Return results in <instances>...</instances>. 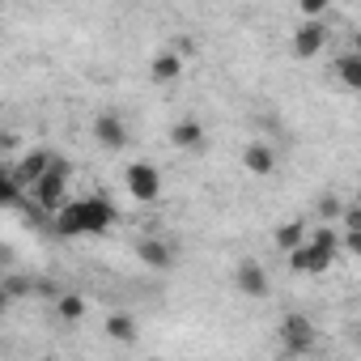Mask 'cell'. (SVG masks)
I'll use <instances>...</instances> for the list:
<instances>
[{"mask_svg":"<svg viewBox=\"0 0 361 361\" xmlns=\"http://www.w3.org/2000/svg\"><path fill=\"white\" fill-rule=\"evenodd\" d=\"M115 226V204L106 196H81L68 200L56 213V234L60 238H77V234H106Z\"/></svg>","mask_w":361,"mask_h":361,"instance_id":"1","label":"cell"},{"mask_svg":"<svg viewBox=\"0 0 361 361\" xmlns=\"http://www.w3.org/2000/svg\"><path fill=\"white\" fill-rule=\"evenodd\" d=\"M30 200H35L43 213H60V209L68 204V161L56 157V166L43 174V183L30 192Z\"/></svg>","mask_w":361,"mask_h":361,"instance_id":"2","label":"cell"},{"mask_svg":"<svg viewBox=\"0 0 361 361\" xmlns=\"http://www.w3.org/2000/svg\"><path fill=\"white\" fill-rule=\"evenodd\" d=\"M123 183H128V192L136 196V204H153V200L161 196V174H157V166H149V161H132L128 174H123Z\"/></svg>","mask_w":361,"mask_h":361,"instance_id":"3","label":"cell"},{"mask_svg":"<svg viewBox=\"0 0 361 361\" xmlns=\"http://www.w3.org/2000/svg\"><path fill=\"white\" fill-rule=\"evenodd\" d=\"M281 340H285V353L289 357H306L314 348V323L306 314H289L281 323Z\"/></svg>","mask_w":361,"mask_h":361,"instance_id":"4","label":"cell"},{"mask_svg":"<svg viewBox=\"0 0 361 361\" xmlns=\"http://www.w3.org/2000/svg\"><path fill=\"white\" fill-rule=\"evenodd\" d=\"M51 166H56V157H51L47 149H30V153H26L18 166H9V170H13V178H18L22 188H30V192H35V188L43 183V174H47Z\"/></svg>","mask_w":361,"mask_h":361,"instance_id":"5","label":"cell"},{"mask_svg":"<svg viewBox=\"0 0 361 361\" xmlns=\"http://www.w3.org/2000/svg\"><path fill=\"white\" fill-rule=\"evenodd\" d=\"M331 259H336L331 251H319L314 243H306V247H298V251L289 255V268H293V272H306V276H323V272L331 268Z\"/></svg>","mask_w":361,"mask_h":361,"instance_id":"6","label":"cell"},{"mask_svg":"<svg viewBox=\"0 0 361 361\" xmlns=\"http://www.w3.org/2000/svg\"><path fill=\"white\" fill-rule=\"evenodd\" d=\"M234 285H238V293H247V298H268V272L255 264V259H243L238 268H234Z\"/></svg>","mask_w":361,"mask_h":361,"instance_id":"7","label":"cell"},{"mask_svg":"<svg viewBox=\"0 0 361 361\" xmlns=\"http://www.w3.org/2000/svg\"><path fill=\"white\" fill-rule=\"evenodd\" d=\"M323 43H327V30H323L319 22H302V26L293 30V56H298V60H314V56L323 51Z\"/></svg>","mask_w":361,"mask_h":361,"instance_id":"8","label":"cell"},{"mask_svg":"<svg viewBox=\"0 0 361 361\" xmlns=\"http://www.w3.org/2000/svg\"><path fill=\"white\" fill-rule=\"evenodd\" d=\"M94 136H98V145H106V149H123V145H128V123H123L119 115L102 111V115L94 119Z\"/></svg>","mask_w":361,"mask_h":361,"instance_id":"9","label":"cell"},{"mask_svg":"<svg viewBox=\"0 0 361 361\" xmlns=\"http://www.w3.org/2000/svg\"><path fill=\"white\" fill-rule=\"evenodd\" d=\"M170 145L174 149H204V123L200 119H178L170 128Z\"/></svg>","mask_w":361,"mask_h":361,"instance_id":"10","label":"cell"},{"mask_svg":"<svg viewBox=\"0 0 361 361\" xmlns=\"http://www.w3.org/2000/svg\"><path fill=\"white\" fill-rule=\"evenodd\" d=\"M243 166H247L255 178H268V174L276 170V153H272L268 145H259V140H255V145H247V153H243Z\"/></svg>","mask_w":361,"mask_h":361,"instance_id":"11","label":"cell"},{"mask_svg":"<svg viewBox=\"0 0 361 361\" xmlns=\"http://www.w3.org/2000/svg\"><path fill=\"white\" fill-rule=\"evenodd\" d=\"M136 255H140V264H149V268H170V264H174V251H170L161 238H140V243H136Z\"/></svg>","mask_w":361,"mask_h":361,"instance_id":"12","label":"cell"},{"mask_svg":"<svg viewBox=\"0 0 361 361\" xmlns=\"http://www.w3.org/2000/svg\"><path fill=\"white\" fill-rule=\"evenodd\" d=\"M272 243H276L281 251H289V255H293L298 247H306V243H310V234H306V221H285V226L272 234Z\"/></svg>","mask_w":361,"mask_h":361,"instance_id":"13","label":"cell"},{"mask_svg":"<svg viewBox=\"0 0 361 361\" xmlns=\"http://www.w3.org/2000/svg\"><path fill=\"white\" fill-rule=\"evenodd\" d=\"M178 73H183V60H178L174 51H157V56H153V64H149V77H153L157 85H166V81H174Z\"/></svg>","mask_w":361,"mask_h":361,"instance_id":"14","label":"cell"},{"mask_svg":"<svg viewBox=\"0 0 361 361\" xmlns=\"http://www.w3.org/2000/svg\"><path fill=\"white\" fill-rule=\"evenodd\" d=\"M136 331H140V327H136L132 314H111V319H106V336H111L115 344H136Z\"/></svg>","mask_w":361,"mask_h":361,"instance_id":"15","label":"cell"},{"mask_svg":"<svg viewBox=\"0 0 361 361\" xmlns=\"http://www.w3.org/2000/svg\"><path fill=\"white\" fill-rule=\"evenodd\" d=\"M336 77L348 85V90H361V56L353 51V56H340L336 60Z\"/></svg>","mask_w":361,"mask_h":361,"instance_id":"16","label":"cell"},{"mask_svg":"<svg viewBox=\"0 0 361 361\" xmlns=\"http://www.w3.org/2000/svg\"><path fill=\"white\" fill-rule=\"evenodd\" d=\"M56 314H60L64 323H77V319L85 314V298H81V293H60V298H56Z\"/></svg>","mask_w":361,"mask_h":361,"instance_id":"17","label":"cell"},{"mask_svg":"<svg viewBox=\"0 0 361 361\" xmlns=\"http://www.w3.org/2000/svg\"><path fill=\"white\" fill-rule=\"evenodd\" d=\"M310 243H314L319 251H331V255H336V251H340V243H344V234H336L331 226H319V230L310 234Z\"/></svg>","mask_w":361,"mask_h":361,"instance_id":"18","label":"cell"},{"mask_svg":"<svg viewBox=\"0 0 361 361\" xmlns=\"http://www.w3.org/2000/svg\"><path fill=\"white\" fill-rule=\"evenodd\" d=\"M340 234H361V204H348L340 217Z\"/></svg>","mask_w":361,"mask_h":361,"instance_id":"19","label":"cell"},{"mask_svg":"<svg viewBox=\"0 0 361 361\" xmlns=\"http://www.w3.org/2000/svg\"><path fill=\"white\" fill-rule=\"evenodd\" d=\"M319 217H323V221H336V217H344V204H340L336 196H323V200H319Z\"/></svg>","mask_w":361,"mask_h":361,"instance_id":"20","label":"cell"},{"mask_svg":"<svg viewBox=\"0 0 361 361\" xmlns=\"http://www.w3.org/2000/svg\"><path fill=\"white\" fill-rule=\"evenodd\" d=\"M323 0H302V18H323Z\"/></svg>","mask_w":361,"mask_h":361,"instance_id":"21","label":"cell"},{"mask_svg":"<svg viewBox=\"0 0 361 361\" xmlns=\"http://www.w3.org/2000/svg\"><path fill=\"white\" fill-rule=\"evenodd\" d=\"M340 247H344L348 255H357V259H361V234H344V243H340Z\"/></svg>","mask_w":361,"mask_h":361,"instance_id":"22","label":"cell"},{"mask_svg":"<svg viewBox=\"0 0 361 361\" xmlns=\"http://www.w3.org/2000/svg\"><path fill=\"white\" fill-rule=\"evenodd\" d=\"M353 43H357V56H361V30H357V39H353Z\"/></svg>","mask_w":361,"mask_h":361,"instance_id":"23","label":"cell"}]
</instances>
